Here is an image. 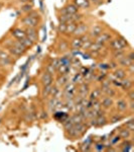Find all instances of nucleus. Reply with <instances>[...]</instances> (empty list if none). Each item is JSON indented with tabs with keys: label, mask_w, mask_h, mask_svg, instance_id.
<instances>
[{
	"label": "nucleus",
	"mask_w": 134,
	"mask_h": 152,
	"mask_svg": "<svg viewBox=\"0 0 134 152\" xmlns=\"http://www.w3.org/2000/svg\"><path fill=\"white\" fill-rule=\"evenodd\" d=\"M21 23H22L26 28H36L38 26V14L35 11L29 12L27 15L24 18L21 19Z\"/></svg>",
	"instance_id": "1"
},
{
	"label": "nucleus",
	"mask_w": 134,
	"mask_h": 152,
	"mask_svg": "<svg viewBox=\"0 0 134 152\" xmlns=\"http://www.w3.org/2000/svg\"><path fill=\"white\" fill-rule=\"evenodd\" d=\"M128 45L127 41L123 38V37H119L116 39H111L110 41V47L113 50H125L126 46Z\"/></svg>",
	"instance_id": "2"
},
{
	"label": "nucleus",
	"mask_w": 134,
	"mask_h": 152,
	"mask_svg": "<svg viewBox=\"0 0 134 152\" xmlns=\"http://www.w3.org/2000/svg\"><path fill=\"white\" fill-rule=\"evenodd\" d=\"M112 39V36L110 35L109 33H107V31H103V33L101 34L100 36H98L96 38V41H95V43L99 44V45H102L104 46L106 43H108V42H110Z\"/></svg>",
	"instance_id": "3"
},
{
	"label": "nucleus",
	"mask_w": 134,
	"mask_h": 152,
	"mask_svg": "<svg viewBox=\"0 0 134 152\" xmlns=\"http://www.w3.org/2000/svg\"><path fill=\"white\" fill-rule=\"evenodd\" d=\"M88 29V26L86 23H78L77 24V28L75 29V31L73 33V35L75 37H81L83 35H85V34H87Z\"/></svg>",
	"instance_id": "4"
},
{
	"label": "nucleus",
	"mask_w": 134,
	"mask_h": 152,
	"mask_svg": "<svg viewBox=\"0 0 134 152\" xmlns=\"http://www.w3.org/2000/svg\"><path fill=\"white\" fill-rule=\"evenodd\" d=\"M100 104H101V107L104 110H108L110 109L112 105L114 104V100L112 97L107 96V95H104L103 99H100Z\"/></svg>",
	"instance_id": "5"
},
{
	"label": "nucleus",
	"mask_w": 134,
	"mask_h": 152,
	"mask_svg": "<svg viewBox=\"0 0 134 152\" xmlns=\"http://www.w3.org/2000/svg\"><path fill=\"white\" fill-rule=\"evenodd\" d=\"M116 110L120 113H124L128 109V102L124 99H119L116 102Z\"/></svg>",
	"instance_id": "6"
},
{
	"label": "nucleus",
	"mask_w": 134,
	"mask_h": 152,
	"mask_svg": "<svg viewBox=\"0 0 134 152\" xmlns=\"http://www.w3.org/2000/svg\"><path fill=\"white\" fill-rule=\"evenodd\" d=\"M103 28H102V26H100V24H95V26L92 28V29L90 31V38H95L96 39L97 37L101 35L102 33H103Z\"/></svg>",
	"instance_id": "7"
},
{
	"label": "nucleus",
	"mask_w": 134,
	"mask_h": 152,
	"mask_svg": "<svg viewBox=\"0 0 134 152\" xmlns=\"http://www.w3.org/2000/svg\"><path fill=\"white\" fill-rule=\"evenodd\" d=\"M41 82H43V85H53V74L48 73V71H45L43 74L41 75Z\"/></svg>",
	"instance_id": "8"
},
{
	"label": "nucleus",
	"mask_w": 134,
	"mask_h": 152,
	"mask_svg": "<svg viewBox=\"0 0 134 152\" xmlns=\"http://www.w3.org/2000/svg\"><path fill=\"white\" fill-rule=\"evenodd\" d=\"M25 35L28 39L35 43L37 40V31H36L35 28H26L25 29Z\"/></svg>",
	"instance_id": "9"
},
{
	"label": "nucleus",
	"mask_w": 134,
	"mask_h": 152,
	"mask_svg": "<svg viewBox=\"0 0 134 152\" xmlns=\"http://www.w3.org/2000/svg\"><path fill=\"white\" fill-rule=\"evenodd\" d=\"M78 92H79V95L82 97H86L90 92V85L88 83H82L79 86V89H78Z\"/></svg>",
	"instance_id": "10"
},
{
	"label": "nucleus",
	"mask_w": 134,
	"mask_h": 152,
	"mask_svg": "<svg viewBox=\"0 0 134 152\" xmlns=\"http://www.w3.org/2000/svg\"><path fill=\"white\" fill-rule=\"evenodd\" d=\"M114 76H115L117 79L122 80L126 77V76H127V71L122 67H120V68L117 67L115 69V71H114Z\"/></svg>",
	"instance_id": "11"
},
{
	"label": "nucleus",
	"mask_w": 134,
	"mask_h": 152,
	"mask_svg": "<svg viewBox=\"0 0 134 152\" xmlns=\"http://www.w3.org/2000/svg\"><path fill=\"white\" fill-rule=\"evenodd\" d=\"M117 63H118V65H120L122 68H127L132 64L133 62L127 57V56H126V54H125V56H123L122 58L119 59V60L117 61Z\"/></svg>",
	"instance_id": "12"
},
{
	"label": "nucleus",
	"mask_w": 134,
	"mask_h": 152,
	"mask_svg": "<svg viewBox=\"0 0 134 152\" xmlns=\"http://www.w3.org/2000/svg\"><path fill=\"white\" fill-rule=\"evenodd\" d=\"M132 85H133V81L130 78H126V79L124 78V79L121 80V87H122L124 90H126V91L132 89Z\"/></svg>",
	"instance_id": "13"
},
{
	"label": "nucleus",
	"mask_w": 134,
	"mask_h": 152,
	"mask_svg": "<svg viewBox=\"0 0 134 152\" xmlns=\"http://www.w3.org/2000/svg\"><path fill=\"white\" fill-rule=\"evenodd\" d=\"M57 81H58L57 83H58V87H64L69 83V77H68L67 74H62V75L58 76Z\"/></svg>",
	"instance_id": "14"
},
{
	"label": "nucleus",
	"mask_w": 134,
	"mask_h": 152,
	"mask_svg": "<svg viewBox=\"0 0 134 152\" xmlns=\"http://www.w3.org/2000/svg\"><path fill=\"white\" fill-rule=\"evenodd\" d=\"M119 136H120L121 139H124V140H128L131 136H132V132L130 131L129 129H127L125 127L124 129H121L119 131Z\"/></svg>",
	"instance_id": "15"
},
{
	"label": "nucleus",
	"mask_w": 134,
	"mask_h": 152,
	"mask_svg": "<svg viewBox=\"0 0 134 152\" xmlns=\"http://www.w3.org/2000/svg\"><path fill=\"white\" fill-rule=\"evenodd\" d=\"M65 9H66V11H67L68 14H71V15H73V14L78 13L80 8L77 5H75L74 3H71V4H69V5L66 6Z\"/></svg>",
	"instance_id": "16"
},
{
	"label": "nucleus",
	"mask_w": 134,
	"mask_h": 152,
	"mask_svg": "<svg viewBox=\"0 0 134 152\" xmlns=\"http://www.w3.org/2000/svg\"><path fill=\"white\" fill-rule=\"evenodd\" d=\"M71 47L73 49H75V50L81 49L83 47V42L81 41V39H80L79 37H75L72 40V42H71Z\"/></svg>",
	"instance_id": "17"
},
{
	"label": "nucleus",
	"mask_w": 134,
	"mask_h": 152,
	"mask_svg": "<svg viewBox=\"0 0 134 152\" xmlns=\"http://www.w3.org/2000/svg\"><path fill=\"white\" fill-rule=\"evenodd\" d=\"M95 119H96V127H103L108 123V120L105 117V115H101V116L96 117Z\"/></svg>",
	"instance_id": "18"
},
{
	"label": "nucleus",
	"mask_w": 134,
	"mask_h": 152,
	"mask_svg": "<svg viewBox=\"0 0 134 152\" xmlns=\"http://www.w3.org/2000/svg\"><path fill=\"white\" fill-rule=\"evenodd\" d=\"M12 36L15 39H17V40H20V39H22L26 36L25 31H23V29H21V28H14L13 31H12Z\"/></svg>",
	"instance_id": "19"
},
{
	"label": "nucleus",
	"mask_w": 134,
	"mask_h": 152,
	"mask_svg": "<svg viewBox=\"0 0 134 152\" xmlns=\"http://www.w3.org/2000/svg\"><path fill=\"white\" fill-rule=\"evenodd\" d=\"M74 4L79 8H89L91 6L89 0H74Z\"/></svg>",
	"instance_id": "20"
},
{
	"label": "nucleus",
	"mask_w": 134,
	"mask_h": 152,
	"mask_svg": "<svg viewBox=\"0 0 134 152\" xmlns=\"http://www.w3.org/2000/svg\"><path fill=\"white\" fill-rule=\"evenodd\" d=\"M90 94V99L91 100H95V99H100V97H101L102 95V90L100 89V88H96V89H94L93 91L89 92Z\"/></svg>",
	"instance_id": "21"
},
{
	"label": "nucleus",
	"mask_w": 134,
	"mask_h": 152,
	"mask_svg": "<svg viewBox=\"0 0 134 152\" xmlns=\"http://www.w3.org/2000/svg\"><path fill=\"white\" fill-rule=\"evenodd\" d=\"M8 49V52L10 55L12 56H16V57H19V56H22L23 55V52L22 51H20L19 49H17L16 47H14V46H11V47H9V48H7Z\"/></svg>",
	"instance_id": "22"
},
{
	"label": "nucleus",
	"mask_w": 134,
	"mask_h": 152,
	"mask_svg": "<svg viewBox=\"0 0 134 152\" xmlns=\"http://www.w3.org/2000/svg\"><path fill=\"white\" fill-rule=\"evenodd\" d=\"M58 49H60V51L62 53H64V52H67V51H69V49H70V45H69V43H68L66 40H61L60 42V44H58Z\"/></svg>",
	"instance_id": "23"
},
{
	"label": "nucleus",
	"mask_w": 134,
	"mask_h": 152,
	"mask_svg": "<svg viewBox=\"0 0 134 152\" xmlns=\"http://www.w3.org/2000/svg\"><path fill=\"white\" fill-rule=\"evenodd\" d=\"M19 42H20L21 44H22V45L24 46V47H25L26 49L27 48H31L33 46V42L30 40V39H28L27 37H24V38H22V39H20V40H18Z\"/></svg>",
	"instance_id": "24"
},
{
	"label": "nucleus",
	"mask_w": 134,
	"mask_h": 152,
	"mask_svg": "<svg viewBox=\"0 0 134 152\" xmlns=\"http://www.w3.org/2000/svg\"><path fill=\"white\" fill-rule=\"evenodd\" d=\"M71 121L73 122L74 125H77V124H80V123H82V122H84V118H83V116L80 113H78V114L74 115V116L71 118Z\"/></svg>",
	"instance_id": "25"
},
{
	"label": "nucleus",
	"mask_w": 134,
	"mask_h": 152,
	"mask_svg": "<svg viewBox=\"0 0 134 152\" xmlns=\"http://www.w3.org/2000/svg\"><path fill=\"white\" fill-rule=\"evenodd\" d=\"M77 23H67V28H66V33L68 35H73V33L75 31V29L77 28Z\"/></svg>",
	"instance_id": "26"
},
{
	"label": "nucleus",
	"mask_w": 134,
	"mask_h": 152,
	"mask_svg": "<svg viewBox=\"0 0 134 152\" xmlns=\"http://www.w3.org/2000/svg\"><path fill=\"white\" fill-rule=\"evenodd\" d=\"M125 50H114L113 52V60L118 61L120 58H122L123 56H125Z\"/></svg>",
	"instance_id": "27"
},
{
	"label": "nucleus",
	"mask_w": 134,
	"mask_h": 152,
	"mask_svg": "<svg viewBox=\"0 0 134 152\" xmlns=\"http://www.w3.org/2000/svg\"><path fill=\"white\" fill-rule=\"evenodd\" d=\"M102 94H104V95H107V96L113 97V96H115V95L117 94V91L114 89V88L108 87V88H106V89L102 90Z\"/></svg>",
	"instance_id": "28"
},
{
	"label": "nucleus",
	"mask_w": 134,
	"mask_h": 152,
	"mask_svg": "<svg viewBox=\"0 0 134 152\" xmlns=\"http://www.w3.org/2000/svg\"><path fill=\"white\" fill-rule=\"evenodd\" d=\"M52 86L53 85H43V92H41V95H43V99H47L48 96H50V95Z\"/></svg>",
	"instance_id": "29"
},
{
	"label": "nucleus",
	"mask_w": 134,
	"mask_h": 152,
	"mask_svg": "<svg viewBox=\"0 0 134 152\" xmlns=\"http://www.w3.org/2000/svg\"><path fill=\"white\" fill-rule=\"evenodd\" d=\"M123 119H124L123 115H121V114H114L113 116L111 117L110 121H111V123H117V122L122 121Z\"/></svg>",
	"instance_id": "30"
},
{
	"label": "nucleus",
	"mask_w": 134,
	"mask_h": 152,
	"mask_svg": "<svg viewBox=\"0 0 134 152\" xmlns=\"http://www.w3.org/2000/svg\"><path fill=\"white\" fill-rule=\"evenodd\" d=\"M124 127H126V128L130 130L131 132H133L134 131V120L131 119V120H129L128 122H126V123L124 124Z\"/></svg>",
	"instance_id": "31"
},
{
	"label": "nucleus",
	"mask_w": 134,
	"mask_h": 152,
	"mask_svg": "<svg viewBox=\"0 0 134 152\" xmlns=\"http://www.w3.org/2000/svg\"><path fill=\"white\" fill-rule=\"evenodd\" d=\"M0 59H1V60H6V59H10V54L5 52L4 50H0Z\"/></svg>",
	"instance_id": "32"
},
{
	"label": "nucleus",
	"mask_w": 134,
	"mask_h": 152,
	"mask_svg": "<svg viewBox=\"0 0 134 152\" xmlns=\"http://www.w3.org/2000/svg\"><path fill=\"white\" fill-rule=\"evenodd\" d=\"M110 85H111V80L110 81H109V80H104V81H102V84H101V90L110 87Z\"/></svg>",
	"instance_id": "33"
},
{
	"label": "nucleus",
	"mask_w": 134,
	"mask_h": 152,
	"mask_svg": "<svg viewBox=\"0 0 134 152\" xmlns=\"http://www.w3.org/2000/svg\"><path fill=\"white\" fill-rule=\"evenodd\" d=\"M66 28H67V23H60L58 24V31H60V33L65 34Z\"/></svg>",
	"instance_id": "34"
},
{
	"label": "nucleus",
	"mask_w": 134,
	"mask_h": 152,
	"mask_svg": "<svg viewBox=\"0 0 134 152\" xmlns=\"http://www.w3.org/2000/svg\"><path fill=\"white\" fill-rule=\"evenodd\" d=\"M121 140V138H120V136L119 135H117V136H114L113 138L111 139V143L113 144V145H116L117 143H119V141Z\"/></svg>",
	"instance_id": "35"
},
{
	"label": "nucleus",
	"mask_w": 134,
	"mask_h": 152,
	"mask_svg": "<svg viewBox=\"0 0 134 152\" xmlns=\"http://www.w3.org/2000/svg\"><path fill=\"white\" fill-rule=\"evenodd\" d=\"M109 68L110 69H114L115 70L117 67H118V63H117V61H115V60H113V61H111L110 63H109Z\"/></svg>",
	"instance_id": "36"
},
{
	"label": "nucleus",
	"mask_w": 134,
	"mask_h": 152,
	"mask_svg": "<svg viewBox=\"0 0 134 152\" xmlns=\"http://www.w3.org/2000/svg\"><path fill=\"white\" fill-rule=\"evenodd\" d=\"M95 149H96L97 151H102L105 149V145H104L103 143H97L96 146H95Z\"/></svg>",
	"instance_id": "37"
},
{
	"label": "nucleus",
	"mask_w": 134,
	"mask_h": 152,
	"mask_svg": "<svg viewBox=\"0 0 134 152\" xmlns=\"http://www.w3.org/2000/svg\"><path fill=\"white\" fill-rule=\"evenodd\" d=\"M127 97L129 100H134V90L133 89H130L128 90L127 92Z\"/></svg>",
	"instance_id": "38"
},
{
	"label": "nucleus",
	"mask_w": 134,
	"mask_h": 152,
	"mask_svg": "<svg viewBox=\"0 0 134 152\" xmlns=\"http://www.w3.org/2000/svg\"><path fill=\"white\" fill-rule=\"evenodd\" d=\"M45 71H48V73H50V74H53V73L55 72V69L53 67V65L52 64H48V67H47V69H45Z\"/></svg>",
	"instance_id": "39"
},
{
	"label": "nucleus",
	"mask_w": 134,
	"mask_h": 152,
	"mask_svg": "<svg viewBox=\"0 0 134 152\" xmlns=\"http://www.w3.org/2000/svg\"><path fill=\"white\" fill-rule=\"evenodd\" d=\"M31 10V5H29V4H26V5H24L22 7V11L23 12H29Z\"/></svg>",
	"instance_id": "40"
},
{
	"label": "nucleus",
	"mask_w": 134,
	"mask_h": 152,
	"mask_svg": "<svg viewBox=\"0 0 134 152\" xmlns=\"http://www.w3.org/2000/svg\"><path fill=\"white\" fill-rule=\"evenodd\" d=\"M126 56H127V57L130 59V60L132 61V62L134 61V54H133V51L132 50H131L129 53H126Z\"/></svg>",
	"instance_id": "41"
},
{
	"label": "nucleus",
	"mask_w": 134,
	"mask_h": 152,
	"mask_svg": "<svg viewBox=\"0 0 134 152\" xmlns=\"http://www.w3.org/2000/svg\"><path fill=\"white\" fill-rule=\"evenodd\" d=\"M128 107L131 110V111H133V109H134V100H129V102H128Z\"/></svg>",
	"instance_id": "42"
},
{
	"label": "nucleus",
	"mask_w": 134,
	"mask_h": 152,
	"mask_svg": "<svg viewBox=\"0 0 134 152\" xmlns=\"http://www.w3.org/2000/svg\"><path fill=\"white\" fill-rule=\"evenodd\" d=\"M48 118V115L45 112H41V119H47Z\"/></svg>",
	"instance_id": "43"
},
{
	"label": "nucleus",
	"mask_w": 134,
	"mask_h": 152,
	"mask_svg": "<svg viewBox=\"0 0 134 152\" xmlns=\"http://www.w3.org/2000/svg\"><path fill=\"white\" fill-rule=\"evenodd\" d=\"M2 6H3V4H2V3H1V2H0V9H1V8H2Z\"/></svg>",
	"instance_id": "44"
}]
</instances>
